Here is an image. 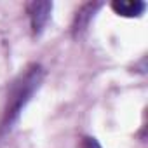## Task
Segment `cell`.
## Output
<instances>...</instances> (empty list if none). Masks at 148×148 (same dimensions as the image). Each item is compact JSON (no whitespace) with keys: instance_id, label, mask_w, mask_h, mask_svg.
<instances>
[{"instance_id":"obj_1","label":"cell","mask_w":148,"mask_h":148,"mask_svg":"<svg viewBox=\"0 0 148 148\" xmlns=\"http://www.w3.org/2000/svg\"><path fill=\"white\" fill-rule=\"evenodd\" d=\"M44 75H45L44 68L35 63V64H30L11 84L5 106L2 110V119H0V136H5L14 129V125L21 117V112L30 103L33 94L40 89Z\"/></svg>"},{"instance_id":"obj_2","label":"cell","mask_w":148,"mask_h":148,"mask_svg":"<svg viewBox=\"0 0 148 148\" xmlns=\"http://www.w3.org/2000/svg\"><path fill=\"white\" fill-rule=\"evenodd\" d=\"M26 11L30 14L33 35H40L49 23L51 12H52V2H30L26 5Z\"/></svg>"},{"instance_id":"obj_3","label":"cell","mask_w":148,"mask_h":148,"mask_svg":"<svg viewBox=\"0 0 148 148\" xmlns=\"http://www.w3.org/2000/svg\"><path fill=\"white\" fill-rule=\"evenodd\" d=\"M112 9L119 14V16H125V18H139L145 9L146 4L143 0H115L112 2Z\"/></svg>"},{"instance_id":"obj_4","label":"cell","mask_w":148,"mask_h":148,"mask_svg":"<svg viewBox=\"0 0 148 148\" xmlns=\"http://www.w3.org/2000/svg\"><path fill=\"white\" fill-rule=\"evenodd\" d=\"M99 7H101V4H87V5H84V7L77 12V16H75V23H73V33H75V35H80V33L89 26V21L92 19L94 12H96Z\"/></svg>"},{"instance_id":"obj_5","label":"cell","mask_w":148,"mask_h":148,"mask_svg":"<svg viewBox=\"0 0 148 148\" xmlns=\"http://www.w3.org/2000/svg\"><path fill=\"white\" fill-rule=\"evenodd\" d=\"M82 148H101V145L94 138H84L82 139Z\"/></svg>"}]
</instances>
